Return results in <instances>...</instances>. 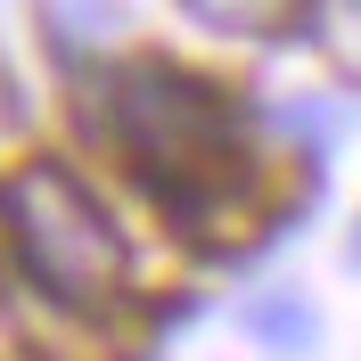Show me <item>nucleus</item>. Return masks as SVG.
Here are the masks:
<instances>
[{
  "mask_svg": "<svg viewBox=\"0 0 361 361\" xmlns=\"http://www.w3.org/2000/svg\"><path fill=\"white\" fill-rule=\"evenodd\" d=\"M0 222L17 238L25 271H33L58 304H107V295L123 288L132 247H123L115 214L90 197L58 157H33V164H17V173L0 180Z\"/></svg>",
  "mask_w": 361,
  "mask_h": 361,
  "instance_id": "nucleus-2",
  "label": "nucleus"
},
{
  "mask_svg": "<svg viewBox=\"0 0 361 361\" xmlns=\"http://www.w3.org/2000/svg\"><path fill=\"white\" fill-rule=\"evenodd\" d=\"M107 115H115V140L132 148L140 180L197 238H238L247 230L255 173H247V148H238V115L214 82L164 66V58H140L107 82Z\"/></svg>",
  "mask_w": 361,
  "mask_h": 361,
  "instance_id": "nucleus-1",
  "label": "nucleus"
},
{
  "mask_svg": "<svg viewBox=\"0 0 361 361\" xmlns=\"http://www.w3.org/2000/svg\"><path fill=\"white\" fill-rule=\"evenodd\" d=\"M353 255H361V238H353Z\"/></svg>",
  "mask_w": 361,
  "mask_h": 361,
  "instance_id": "nucleus-3",
  "label": "nucleus"
}]
</instances>
